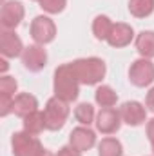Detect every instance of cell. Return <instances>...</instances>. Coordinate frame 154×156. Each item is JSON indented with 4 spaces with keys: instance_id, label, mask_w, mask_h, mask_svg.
<instances>
[{
    "instance_id": "cell-13",
    "label": "cell",
    "mask_w": 154,
    "mask_h": 156,
    "mask_svg": "<svg viewBox=\"0 0 154 156\" xmlns=\"http://www.w3.org/2000/svg\"><path fill=\"white\" fill-rule=\"evenodd\" d=\"M132 38H134L132 26H129L125 22H116L114 26H113V31H111L109 38H107V44L111 47L120 49V47H127L132 42Z\"/></svg>"
},
{
    "instance_id": "cell-4",
    "label": "cell",
    "mask_w": 154,
    "mask_h": 156,
    "mask_svg": "<svg viewBox=\"0 0 154 156\" xmlns=\"http://www.w3.org/2000/svg\"><path fill=\"white\" fill-rule=\"evenodd\" d=\"M11 149L13 156H37V153L42 149V144L37 136L26 131H18L11 136Z\"/></svg>"
},
{
    "instance_id": "cell-9",
    "label": "cell",
    "mask_w": 154,
    "mask_h": 156,
    "mask_svg": "<svg viewBox=\"0 0 154 156\" xmlns=\"http://www.w3.org/2000/svg\"><path fill=\"white\" fill-rule=\"evenodd\" d=\"M69 145L73 149H76L80 153L91 151L96 145V133L89 127V125H80L75 127L69 134Z\"/></svg>"
},
{
    "instance_id": "cell-23",
    "label": "cell",
    "mask_w": 154,
    "mask_h": 156,
    "mask_svg": "<svg viewBox=\"0 0 154 156\" xmlns=\"http://www.w3.org/2000/svg\"><path fill=\"white\" fill-rule=\"evenodd\" d=\"M67 0H40V7L49 15H58L65 9Z\"/></svg>"
},
{
    "instance_id": "cell-25",
    "label": "cell",
    "mask_w": 154,
    "mask_h": 156,
    "mask_svg": "<svg viewBox=\"0 0 154 156\" xmlns=\"http://www.w3.org/2000/svg\"><path fill=\"white\" fill-rule=\"evenodd\" d=\"M56 156H82V153L76 151V149H73L71 145H65V147H62V149L56 153Z\"/></svg>"
},
{
    "instance_id": "cell-28",
    "label": "cell",
    "mask_w": 154,
    "mask_h": 156,
    "mask_svg": "<svg viewBox=\"0 0 154 156\" xmlns=\"http://www.w3.org/2000/svg\"><path fill=\"white\" fill-rule=\"evenodd\" d=\"M37 156H56V154H53L51 151H47V149H44V147H42L38 153H37Z\"/></svg>"
},
{
    "instance_id": "cell-6",
    "label": "cell",
    "mask_w": 154,
    "mask_h": 156,
    "mask_svg": "<svg viewBox=\"0 0 154 156\" xmlns=\"http://www.w3.org/2000/svg\"><path fill=\"white\" fill-rule=\"evenodd\" d=\"M129 80L136 87H147L154 82V64L149 58H138L129 67Z\"/></svg>"
},
{
    "instance_id": "cell-27",
    "label": "cell",
    "mask_w": 154,
    "mask_h": 156,
    "mask_svg": "<svg viewBox=\"0 0 154 156\" xmlns=\"http://www.w3.org/2000/svg\"><path fill=\"white\" fill-rule=\"evenodd\" d=\"M147 138H149V142H151V145L154 144V118H151L149 122H147Z\"/></svg>"
},
{
    "instance_id": "cell-22",
    "label": "cell",
    "mask_w": 154,
    "mask_h": 156,
    "mask_svg": "<svg viewBox=\"0 0 154 156\" xmlns=\"http://www.w3.org/2000/svg\"><path fill=\"white\" fill-rule=\"evenodd\" d=\"M16 89H18V82L13 76H0V96L15 98Z\"/></svg>"
},
{
    "instance_id": "cell-26",
    "label": "cell",
    "mask_w": 154,
    "mask_h": 156,
    "mask_svg": "<svg viewBox=\"0 0 154 156\" xmlns=\"http://www.w3.org/2000/svg\"><path fill=\"white\" fill-rule=\"evenodd\" d=\"M145 107H147L151 113H154V87L149 89V93H147V96H145Z\"/></svg>"
},
{
    "instance_id": "cell-5",
    "label": "cell",
    "mask_w": 154,
    "mask_h": 156,
    "mask_svg": "<svg viewBox=\"0 0 154 156\" xmlns=\"http://www.w3.org/2000/svg\"><path fill=\"white\" fill-rule=\"evenodd\" d=\"M29 33H31V38L35 40L37 44L45 45V44H51L54 40V37H56V26H54V22L49 16L38 15V16L33 18Z\"/></svg>"
},
{
    "instance_id": "cell-16",
    "label": "cell",
    "mask_w": 154,
    "mask_h": 156,
    "mask_svg": "<svg viewBox=\"0 0 154 156\" xmlns=\"http://www.w3.org/2000/svg\"><path fill=\"white\" fill-rule=\"evenodd\" d=\"M134 44L142 58H154V31H142Z\"/></svg>"
},
{
    "instance_id": "cell-12",
    "label": "cell",
    "mask_w": 154,
    "mask_h": 156,
    "mask_svg": "<svg viewBox=\"0 0 154 156\" xmlns=\"http://www.w3.org/2000/svg\"><path fill=\"white\" fill-rule=\"evenodd\" d=\"M24 44L20 37L15 33V31H7V29H2L0 33V53L4 58H16V56H22L24 53Z\"/></svg>"
},
{
    "instance_id": "cell-24",
    "label": "cell",
    "mask_w": 154,
    "mask_h": 156,
    "mask_svg": "<svg viewBox=\"0 0 154 156\" xmlns=\"http://www.w3.org/2000/svg\"><path fill=\"white\" fill-rule=\"evenodd\" d=\"M9 113H13V98L0 96V116H7Z\"/></svg>"
},
{
    "instance_id": "cell-1",
    "label": "cell",
    "mask_w": 154,
    "mask_h": 156,
    "mask_svg": "<svg viewBox=\"0 0 154 156\" xmlns=\"http://www.w3.org/2000/svg\"><path fill=\"white\" fill-rule=\"evenodd\" d=\"M53 89H54V96H58L60 100L71 104L75 102L80 94V80L75 75L71 64H62L56 67L54 71V80H53Z\"/></svg>"
},
{
    "instance_id": "cell-31",
    "label": "cell",
    "mask_w": 154,
    "mask_h": 156,
    "mask_svg": "<svg viewBox=\"0 0 154 156\" xmlns=\"http://www.w3.org/2000/svg\"><path fill=\"white\" fill-rule=\"evenodd\" d=\"M33 2H40V0H33Z\"/></svg>"
},
{
    "instance_id": "cell-3",
    "label": "cell",
    "mask_w": 154,
    "mask_h": 156,
    "mask_svg": "<svg viewBox=\"0 0 154 156\" xmlns=\"http://www.w3.org/2000/svg\"><path fill=\"white\" fill-rule=\"evenodd\" d=\"M44 115L47 122V131H60L69 118V104L60 100L58 96H53L47 100L44 107Z\"/></svg>"
},
{
    "instance_id": "cell-7",
    "label": "cell",
    "mask_w": 154,
    "mask_h": 156,
    "mask_svg": "<svg viewBox=\"0 0 154 156\" xmlns=\"http://www.w3.org/2000/svg\"><path fill=\"white\" fill-rule=\"evenodd\" d=\"M24 15H26V9H24L22 2L9 0L5 4H2V9H0V26H2V29L15 31L20 26V22L24 20Z\"/></svg>"
},
{
    "instance_id": "cell-19",
    "label": "cell",
    "mask_w": 154,
    "mask_h": 156,
    "mask_svg": "<svg viewBox=\"0 0 154 156\" xmlns=\"http://www.w3.org/2000/svg\"><path fill=\"white\" fill-rule=\"evenodd\" d=\"M129 13L136 18H147L154 13V0H129Z\"/></svg>"
},
{
    "instance_id": "cell-2",
    "label": "cell",
    "mask_w": 154,
    "mask_h": 156,
    "mask_svg": "<svg viewBox=\"0 0 154 156\" xmlns=\"http://www.w3.org/2000/svg\"><path fill=\"white\" fill-rule=\"evenodd\" d=\"M71 67L75 71V75L78 76L80 83L83 85H96L100 83L105 73H107V67H105V62L98 56H89V58H78L75 62H71Z\"/></svg>"
},
{
    "instance_id": "cell-18",
    "label": "cell",
    "mask_w": 154,
    "mask_h": 156,
    "mask_svg": "<svg viewBox=\"0 0 154 156\" xmlns=\"http://www.w3.org/2000/svg\"><path fill=\"white\" fill-rule=\"evenodd\" d=\"M123 154V147L121 142L118 138L107 136L102 138V142L98 144V156H121Z\"/></svg>"
},
{
    "instance_id": "cell-20",
    "label": "cell",
    "mask_w": 154,
    "mask_h": 156,
    "mask_svg": "<svg viewBox=\"0 0 154 156\" xmlns=\"http://www.w3.org/2000/svg\"><path fill=\"white\" fill-rule=\"evenodd\" d=\"M94 100L100 107H113L118 102V94L111 85H100L94 93Z\"/></svg>"
},
{
    "instance_id": "cell-15",
    "label": "cell",
    "mask_w": 154,
    "mask_h": 156,
    "mask_svg": "<svg viewBox=\"0 0 154 156\" xmlns=\"http://www.w3.org/2000/svg\"><path fill=\"white\" fill-rule=\"evenodd\" d=\"M45 129H47V122H45V115L42 111H35V113H31L24 118V131L26 133L38 136Z\"/></svg>"
},
{
    "instance_id": "cell-21",
    "label": "cell",
    "mask_w": 154,
    "mask_h": 156,
    "mask_svg": "<svg viewBox=\"0 0 154 156\" xmlns=\"http://www.w3.org/2000/svg\"><path fill=\"white\" fill-rule=\"evenodd\" d=\"M75 118L80 125H91L94 120H96V113H94V107L87 102H82L75 107Z\"/></svg>"
},
{
    "instance_id": "cell-10",
    "label": "cell",
    "mask_w": 154,
    "mask_h": 156,
    "mask_svg": "<svg viewBox=\"0 0 154 156\" xmlns=\"http://www.w3.org/2000/svg\"><path fill=\"white\" fill-rule=\"evenodd\" d=\"M118 111H120L121 122L127 123V125H131V127H138V125H142V123L147 122V109H145V105L140 104V102H136V100L121 104V107Z\"/></svg>"
},
{
    "instance_id": "cell-8",
    "label": "cell",
    "mask_w": 154,
    "mask_h": 156,
    "mask_svg": "<svg viewBox=\"0 0 154 156\" xmlns=\"http://www.w3.org/2000/svg\"><path fill=\"white\" fill-rule=\"evenodd\" d=\"M96 129L102 134H114L116 131L121 127V116L120 111L114 107H102L96 115Z\"/></svg>"
},
{
    "instance_id": "cell-30",
    "label": "cell",
    "mask_w": 154,
    "mask_h": 156,
    "mask_svg": "<svg viewBox=\"0 0 154 156\" xmlns=\"http://www.w3.org/2000/svg\"><path fill=\"white\" fill-rule=\"evenodd\" d=\"M152 153H154V144H152Z\"/></svg>"
},
{
    "instance_id": "cell-29",
    "label": "cell",
    "mask_w": 154,
    "mask_h": 156,
    "mask_svg": "<svg viewBox=\"0 0 154 156\" xmlns=\"http://www.w3.org/2000/svg\"><path fill=\"white\" fill-rule=\"evenodd\" d=\"M0 64H2V66H0V71H2V73H5V71H7V67H9V66H7V62H5V58H2V60H0Z\"/></svg>"
},
{
    "instance_id": "cell-14",
    "label": "cell",
    "mask_w": 154,
    "mask_h": 156,
    "mask_svg": "<svg viewBox=\"0 0 154 156\" xmlns=\"http://www.w3.org/2000/svg\"><path fill=\"white\" fill-rule=\"evenodd\" d=\"M35 111H38V100L31 93H20L13 98V113L22 120Z\"/></svg>"
},
{
    "instance_id": "cell-11",
    "label": "cell",
    "mask_w": 154,
    "mask_h": 156,
    "mask_svg": "<svg viewBox=\"0 0 154 156\" xmlns=\"http://www.w3.org/2000/svg\"><path fill=\"white\" fill-rule=\"evenodd\" d=\"M22 64L27 71L31 73H38L47 66V53L44 49V45L40 44H33L29 47L24 49L22 53Z\"/></svg>"
},
{
    "instance_id": "cell-17",
    "label": "cell",
    "mask_w": 154,
    "mask_h": 156,
    "mask_svg": "<svg viewBox=\"0 0 154 156\" xmlns=\"http://www.w3.org/2000/svg\"><path fill=\"white\" fill-rule=\"evenodd\" d=\"M113 26H114V22L109 16L98 15L93 20V35H94V38L96 40H107L109 35H111V31H113Z\"/></svg>"
}]
</instances>
